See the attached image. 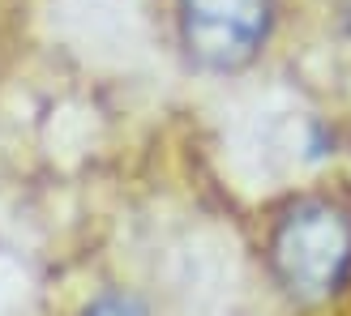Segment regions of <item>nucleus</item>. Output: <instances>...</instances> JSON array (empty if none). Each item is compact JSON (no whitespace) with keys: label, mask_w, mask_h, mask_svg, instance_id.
Returning <instances> with one entry per match:
<instances>
[{"label":"nucleus","mask_w":351,"mask_h":316,"mask_svg":"<svg viewBox=\"0 0 351 316\" xmlns=\"http://www.w3.org/2000/svg\"><path fill=\"white\" fill-rule=\"evenodd\" d=\"M266 261L295 304H326L351 282V209L330 197L291 201L270 226Z\"/></svg>","instance_id":"1"},{"label":"nucleus","mask_w":351,"mask_h":316,"mask_svg":"<svg viewBox=\"0 0 351 316\" xmlns=\"http://www.w3.org/2000/svg\"><path fill=\"white\" fill-rule=\"evenodd\" d=\"M278 22V0H176V39L193 68L244 73Z\"/></svg>","instance_id":"2"},{"label":"nucleus","mask_w":351,"mask_h":316,"mask_svg":"<svg viewBox=\"0 0 351 316\" xmlns=\"http://www.w3.org/2000/svg\"><path fill=\"white\" fill-rule=\"evenodd\" d=\"M77 316H150L146 300L137 291H125V287H108V291H99L90 295V300L82 304Z\"/></svg>","instance_id":"3"}]
</instances>
